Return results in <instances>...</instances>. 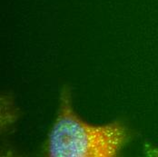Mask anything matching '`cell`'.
<instances>
[{
    "mask_svg": "<svg viewBox=\"0 0 158 157\" xmlns=\"http://www.w3.org/2000/svg\"><path fill=\"white\" fill-rule=\"evenodd\" d=\"M130 139L129 129L121 121L99 126L84 121L73 109L70 88L64 86L48 134L47 153L52 157H114Z\"/></svg>",
    "mask_w": 158,
    "mask_h": 157,
    "instance_id": "6da1fadb",
    "label": "cell"
}]
</instances>
